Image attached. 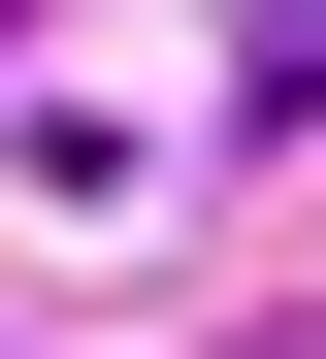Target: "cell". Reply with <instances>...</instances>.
Instances as JSON below:
<instances>
[{
    "instance_id": "obj_1",
    "label": "cell",
    "mask_w": 326,
    "mask_h": 359,
    "mask_svg": "<svg viewBox=\"0 0 326 359\" xmlns=\"http://www.w3.org/2000/svg\"><path fill=\"white\" fill-rule=\"evenodd\" d=\"M229 33H261V66H326V0H229Z\"/></svg>"
},
{
    "instance_id": "obj_2",
    "label": "cell",
    "mask_w": 326,
    "mask_h": 359,
    "mask_svg": "<svg viewBox=\"0 0 326 359\" xmlns=\"http://www.w3.org/2000/svg\"><path fill=\"white\" fill-rule=\"evenodd\" d=\"M0 33H33V0H0Z\"/></svg>"
}]
</instances>
